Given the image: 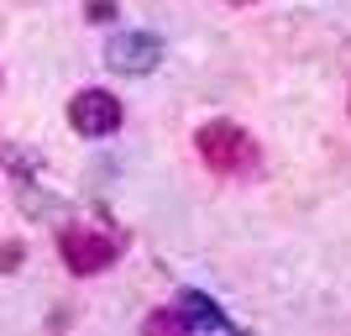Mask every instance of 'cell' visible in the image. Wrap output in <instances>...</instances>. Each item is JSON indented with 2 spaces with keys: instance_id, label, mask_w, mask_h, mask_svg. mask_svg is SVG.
I'll return each mask as SVG.
<instances>
[{
  "instance_id": "3957f363",
  "label": "cell",
  "mask_w": 351,
  "mask_h": 336,
  "mask_svg": "<svg viewBox=\"0 0 351 336\" xmlns=\"http://www.w3.org/2000/svg\"><path fill=\"white\" fill-rule=\"evenodd\" d=\"M69 121L79 137H110L121 126V100L105 95V89H84V95L69 100Z\"/></svg>"
},
{
  "instance_id": "277c9868",
  "label": "cell",
  "mask_w": 351,
  "mask_h": 336,
  "mask_svg": "<svg viewBox=\"0 0 351 336\" xmlns=\"http://www.w3.org/2000/svg\"><path fill=\"white\" fill-rule=\"evenodd\" d=\"M63 263H69V273H105V268L116 263V242L100 232H63L58 242Z\"/></svg>"
},
{
  "instance_id": "ba28073f",
  "label": "cell",
  "mask_w": 351,
  "mask_h": 336,
  "mask_svg": "<svg viewBox=\"0 0 351 336\" xmlns=\"http://www.w3.org/2000/svg\"><path fill=\"white\" fill-rule=\"evenodd\" d=\"M89 16H95V21H110V16H116V5H110V0H89Z\"/></svg>"
},
{
  "instance_id": "8992f818",
  "label": "cell",
  "mask_w": 351,
  "mask_h": 336,
  "mask_svg": "<svg viewBox=\"0 0 351 336\" xmlns=\"http://www.w3.org/2000/svg\"><path fill=\"white\" fill-rule=\"evenodd\" d=\"M0 163H11V174H16V179H27L32 168H43V163L32 158V153H21V147H0Z\"/></svg>"
},
{
  "instance_id": "52a82bcc",
  "label": "cell",
  "mask_w": 351,
  "mask_h": 336,
  "mask_svg": "<svg viewBox=\"0 0 351 336\" xmlns=\"http://www.w3.org/2000/svg\"><path fill=\"white\" fill-rule=\"evenodd\" d=\"M0 268H21V242H0Z\"/></svg>"
},
{
  "instance_id": "9c48e42d",
  "label": "cell",
  "mask_w": 351,
  "mask_h": 336,
  "mask_svg": "<svg viewBox=\"0 0 351 336\" xmlns=\"http://www.w3.org/2000/svg\"><path fill=\"white\" fill-rule=\"evenodd\" d=\"M231 5H252V0H231Z\"/></svg>"
},
{
  "instance_id": "7a4b0ae2",
  "label": "cell",
  "mask_w": 351,
  "mask_h": 336,
  "mask_svg": "<svg viewBox=\"0 0 351 336\" xmlns=\"http://www.w3.org/2000/svg\"><path fill=\"white\" fill-rule=\"evenodd\" d=\"M105 63L116 74H126V79H142L162 63V37L158 32H121V37L105 43Z\"/></svg>"
},
{
  "instance_id": "6da1fadb",
  "label": "cell",
  "mask_w": 351,
  "mask_h": 336,
  "mask_svg": "<svg viewBox=\"0 0 351 336\" xmlns=\"http://www.w3.org/2000/svg\"><path fill=\"white\" fill-rule=\"evenodd\" d=\"M194 147H199V158H205L215 174H247L252 163H257V142H252L236 121H205V126L194 132Z\"/></svg>"
},
{
  "instance_id": "5b68a950",
  "label": "cell",
  "mask_w": 351,
  "mask_h": 336,
  "mask_svg": "<svg viewBox=\"0 0 351 336\" xmlns=\"http://www.w3.org/2000/svg\"><path fill=\"white\" fill-rule=\"evenodd\" d=\"M178 321H184V331H231V315L215 310L205 294H194V289L178 294Z\"/></svg>"
}]
</instances>
